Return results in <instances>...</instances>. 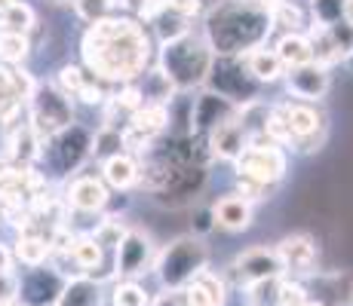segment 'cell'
<instances>
[{"label": "cell", "instance_id": "6da1fadb", "mask_svg": "<svg viewBox=\"0 0 353 306\" xmlns=\"http://www.w3.org/2000/svg\"><path fill=\"white\" fill-rule=\"evenodd\" d=\"M83 52L86 71L96 80H114V83H132L145 74V65L151 58V43L141 25L132 19H101L90 25L83 34Z\"/></svg>", "mask_w": 353, "mask_h": 306}, {"label": "cell", "instance_id": "7a4b0ae2", "mask_svg": "<svg viewBox=\"0 0 353 306\" xmlns=\"http://www.w3.org/2000/svg\"><path fill=\"white\" fill-rule=\"evenodd\" d=\"M270 12L252 0H228L206 19V43L215 56H243L270 34Z\"/></svg>", "mask_w": 353, "mask_h": 306}, {"label": "cell", "instance_id": "3957f363", "mask_svg": "<svg viewBox=\"0 0 353 306\" xmlns=\"http://www.w3.org/2000/svg\"><path fill=\"white\" fill-rule=\"evenodd\" d=\"M212 58H215V52L206 40L194 37V34H185V37L172 40V43H163L160 71L166 74L172 86L191 89V86L206 83Z\"/></svg>", "mask_w": 353, "mask_h": 306}, {"label": "cell", "instance_id": "277c9868", "mask_svg": "<svg viewBox=\"0 0 353 306\" xmlns=\"http://www.w3.org/2000/svg\"><path fill=\"white\" fill-rule=\"evenodd\" d=\"M206 263H209L206 245L194 239V236H179L157 257V276L166 288H185L200 270H206Z\"/></svg>", "mask_w": 353, "mask_h": 306}, {"label": "cell", "instance_id": "5b68a950", "mask_svg": "<svg viewBox=\"0 0 353 306\" xmlns=\"http://www.w3.org/2000/svg\"><path fill=\"white\" fill-rule=\"evenodd\" d=\"M234 162L240 178H252L258 184H268V187H274L276 181L286 178V168H289L286 151L276 141H270L264 132L249 135V144L243 147V153Z\"/></svg>", "mask_w": 353, "mask_h": 306}, {"label": "cell", "instance_id": "8992f818", "mask_svg": "<svg viewBox=\"0 0 353 306\" xmlns=\"http://www.w3.org/2000/svg\"><path fill=\"white\" fill-rule=\"evenodd\" d=\"M209 89L221 98L234 101V105H249V101H258V80L246 71L240 56H215L212 67H209L206 77Z\"/></svg>", "mask_w": 353, "mask_h": 306}, {"label": "cell", "instance_id": "52a82bcc", "mask_svg": "<svg viewBox=\"0 0 353 306\" xmlns=\"http://www.w3.org/2000/svg\"><path fill=\"white\" fill-rule=\"evenodd\" d=\"M31 122L34 132L59 135L74 122L71 95H65L59 86H37L31 95Z\"/></svg>", "mask_w": 353, "mask_h": 306}, {"label": "cell", "instance_id": "ba28073f", "mask_svg": "<svg viewBox=\"0 0 353 306\" xmlns=\"http://www.w3.org/2000/svg\"><path fill=\"white\" fill-rule=\"evenodd\" d=\"M230 273H234L236 285L240 288H249L255 282H264V278H276L283 276V263L276 257V248H268V245H252V248L240 251L230 263Z\"/></svg>", "mask_w": 353, "mask_h": 306}, {"label": "cell", "instance_id": "9c48e42d", "mask_svg": "<svg viewBox=\"0 0 353 306\" xmlns=\"http://www.w3.org/2000/svg\"><path fill=\"white\" fill-rule=\"evenodd\" d=\"M65 288V276L59 270L31 267L19 278V303L22 306H56Z\"/></svg>", "mask_w": 353, "mask_h": 306}, {"label": "cell", "instance_id": "30bf717a", "mask_svg": "<svg viewBox=\"0 0 353 306\" xmlns=\"http://www.w3.org/2000/svg\"><path fill=\"white\" fill-rule=\"evenodd\" d=\"M276 257L283 263V273L292 276H310L320 257V245L310 233H289L276 245Z\"/></svg>", "mask_w": 353, "mask_h": 306}, {"label": "cell", "instance_id": "8fae6325", "mask_svg": "<svg viewBox=\"0 0 353 306\" xmlns=\"http://www.w3.org/2000/svg\"><path fill=\"white\" fill-rule=\"evenodd\" d=\"M230 117H236L234 101L221 98L212 89L203 92L200 98H194V107H191V135H212Z\"/></svg>", "mask_w": 353, "mask_h": 306}, {"label": "cell", "instance_id": "7c38bea8", "mask_svg": "<svg viewBox=\"0 0 353 306\" xmlns=\"http://www.w3.org/2000/svg\"><path fill=\"white\" fill-rule=\"evenodd\" d=\"M151 263H154L151 239H148L141 230H126L123 239L117 245V261H114L117 273L123 278H132V276L145 273V267H151Z\"/></svg>", "mask_w": 353, "mask_h": 306}, {"label": "cell", "instance_id": "4fadbf2b", "mask_svg": "<svg viewBox=\"0 0 353 306\" xmlns=\"http://www.w3.org/2000/svg\"><path fill=\"white\" fill-rule=\"evenodd\" d=\"M329 86H332L329 71H325L323 65H316V61H310V65H301V67H292V71L286 74V89H289V95H295L298 101H307V105H314V101L325 98Z\"/></svg>", "mask_w": 353, "mask_h": 306}, {"label": "cell", "instance_id": "5bb4252c", "mask_svg": "<svg viewBox=\"0 0 353 306\" xmlns=\"http://www.w3.org/2000/svg\"><path fill=\"white\" fill-rule=\"evenodd\" d=\"M92 151V135L86 132L83 126H68L62 132L56 135V153H59V166L65 168V172H71V168H77L80 162L90 156Z\"/></svg>", "mask_w": 353, "mask_h": 306}, {"label": "cell", "instance_id": "9a60e30c", "mask_svg": "<svg viewBox=\"0 0 353 306\" xmlns=\"http://www.w3.org/2000/svg\"><path fill=\"white\" fill-rule=\"evenodd\" d=\"M212 221L215 227L228 230V233H243V230L252 227V202H246L236 193L221 196L212 206Z\"/></svg>", "mask_w": 353, "mask_h": 306}, {"label": "cell", "instance_id": "2e32d148", "mask_svg": "<svg viewBox=\"0 0 353 306\" xmlns=\"http://www.w3.org/2000/svg\"><path fill=\"white\" fill-rule=\"evenodd\" d=\"M246 144H249V132L240 122V117H230L228 122H221V126L209 135L212 156H221V160H236Z\"/></svg>", "mask_w": 353, "mask_h": 306}, {"label": "cell", "instance_id": "e0dca14e", "mask_svg": "<svg viewBox=\"0 0 353 306\" xmlns=\"http://www.w3.org/2000/svg\"><path fill=\"white\" fill-rule=\"evenodd\" d=\"M68 202L77 212H101L108 206V187L99 178H92V175L74 178V184L68 187Z\"/></svg>", "mask_w": 353, "mask_h": 306}, {"label": "cell", "instance_id": "ac0fdd59", "mask_svg": "<svg viewBox=\"0 0 353 306\" xmlns=\"http://www.w3.org/2000/svg\"><path fill=\"white\" fill-rule=\"evenodd\" d=\"M280 107H283V117H286V122H289L292 141L314 138V135L325 126L323 113L316 111L314 105H307V101H298V105H280Z\"/></svg>", "mask_w": 353, "mask_h": 306}, {"label": "cell", "instance_id": "d6986e66", "mask_svg": "<svg viewBox=\"0 0 353 306\" xmlns=\"http://www.w3.org/2000/svg\"><path fill=\"white\" fill-rule=\"evenodd\" d=\"M243 65L252 74L258 83H276L280 77H286V67H283L280 56L274 50H264V46H255V50L243 52Z\"/></svg>", "mask_w": 353, "mask_h": 306}, {"label": "cell", "instance_id": "ffe728a7", "mask_svg": "<svg viewBox=\"0 0 353 306\" xmlns=\"http://www.w3.org/2000/svg\"><path fill=\"white\" fill-rule=\"evenodd\" d=\"M276 56H280L283 67L292 71V67H301V65H310L314 61V43H310L307 34L301 31H289L280 37V43H276Z\"/></svg>", "mask_w": 353, "mask_h": 306}, {"label": "cell", "instance_id": "44dd1931", "mask_svg": "<svg viewBox=\"0 0 353 306\" xmlns=\"http://www.w3.org/2000/svg\"><path fill=\"white\" fill-rule=\"evenodd\" d=\"M56 306H101L99 282L96 278H86V276H77V278H71V282H65Z\"/></svg>", "mask_w": 353, "mask_h": 306}, {"label": "cell", "instance_id": "7402d4cb", "mask_svg": "<svg viewBox=\"0 0 353 306\" xmlns=\"http://www.w3.org/2000/svg\"><path fill=\"white\" fill-rule=\"evenodd\" d=\"M101 172H105V181L111 184V187H117V190H129L135 181L141 178V172H139V166H135V160H132V156H126V153L108 156L105 166H101Z\"/></svg>", "mask_w": 353, "mask_h": 306}, {"label": "cell", "instance_id": "603a6c76", "mask_svg": "<svg viewBox=\"0 0 353 306\" xmlns=\"http://www.w3.org/2000/svg\"><path fill=\"white\" fill-rule=\"evenodd\" d=\"M50 254H52V242L43 239V236H37V233H22L16 242V248H12V257L22 261L25 267H43Z\"/></svg>", "mask_w": 353, "mask_h": 306}, {"label": "cell", "instance_id": "cb8c5ba5", "mask_svg": "<svg viewBox=\"0 0 353 306\" xmlns=\"http://www.w3.org/2000/svg\"><path fill=\"white\" fill-rule=\"evenodd\" d=\"M68 254L74 257V263H77L80 273H92V270H99L101 257H105V248L99 245L96 236H80V239L71 242Z\"/></svg>", "mask_w": 353, "mask_h": 306}, {"label": "cell", "instance_id": "d4e9b609", "mask_svg": "<svg viewBox=\"0 0 353 306\" xmlns=\"http://www.w3.org/2000/svg\"><path fill=\"white\" fill-rule=\"evenodd\" d=\"M154 25H157L160 43H172V40L191 34V31H188V19L179 16V12H172V10H163L160 16H154Z\"/></svg>", "mask_w": 353, "mask_h": 306}, {"label": "cell", "instance_id": "484cf974", "mask_svg": "<svg viewBox=\"0 0 353 306\" xmlns=\"http://www.w3.org/2000/svg\"><path fill=\"white\" fill-rule=\"evenodd\" d=\"M280 278L283 276L264 278V282H255V285H249V288H243L246 291V303L249 306H276V297H280Z\"/></svg>", "mask_w": 353, "mask_h": 306}, {"label": "cell", "instance_id": "4316f807", "mask_svg": "<svg viewBox=\"0 0 353 306\" xmlns=\"http://www.w3.org/2000/svg\"><path fill=\"white\" fill-rule=\"evenodd\" d=\"M28 37L25 34H12V31H3L0 34V58L10 61V65H19V61L28 58Z\"/></svg>", "mask_w": 353, "mask_h": 306}, {"label": "cell", "instance_id": "83f0119b", "mask_svg": "<svg viewBox=\"0 0 353 306\" xmlns=\"http://www.w3.org/2000/svg\"><path fill=\"white\" fill-rule=\"evenodd\" d=\"M111 303L114 306H151V294H148L139 282L126 278V282H120L117 288H114Z\"/></svg>", "mask_w": 353, "mask_h": 306}, {"label": "cell", "instance_id": "f1b7e54d", "mask_svg": "<svg viewBox=\"0 0 353 306\" xmlns=\"http://www.w3.org/2000/svg\"><path fill=\"white\" fill-rule=\"evenodd\" d=\"M3 16V28L6 31H12V34H25V31H31L34 28V10L28 3H12L6 12H0Z\"/></svg>", "mask_w": 353, "mask_h": 306}, {"label": "cell", "instance_id": "f546056e", "mask_svg": "<svg viewBox=\"0 0 353 306\" xmlns=\"http://www.w3.org/2000/svg\"><path fill=\"white\" fill-rule=\"evenodd\" d=\"M270 25H280V28H286V34L289 31H298L304 25V16H301V10H298L295 3H274L270 6Z\"/></svg>", "mask_w": 353, "mask_h": 306}, {"label": "cell", "instance_id": "4dcf8cb0", "mask_svg": "<svg viewBox=\"0 0 353 306\" xmlns=\"http://www.w3.org/2000/svg\"><path fill=\"white\" fill-rule=\"evenodd\" d=\"M74 10H77V16L83 19L86 25H96L101 19L111 16L114 0H74Z\"/></svg>", "mask_w": 353, "mask_h": 306}, {"label": "cell", "instance_id": "1f68e13d", "mask_svg": "<svg viewBox=\"0 0 353 306\" xmlns=\"http://www.w3.org/2000/svg\"><path fill=\"white\" fill-rule=\"evenodd\" d=\"M314 19L316 25L329 28V25L344 19V0H314Z\"/></svg>", "mask_w": 353, "mask_h": 306}, {"label": "cell", "instance_id": "d6a6232c", "mask_svg": "<svg viewBox=\"0 0 353 306\" xmlns=\"http://www.w3.org/2000/svg\"><path fill=\"white\" fill-rule=\"evenodd\" d=\"M86 77H90V74H86L83 67H77V65H65L62 71H59V89H62L65 95H77V92H80V86L86 83Z\"/></svg>", "mask_w": 353, "mask_h": 306}, {"label": "cell", "instance_id": "836d02e7", "mask_svg": "<svg viewBox=\"0 0 353 306\" xmlns=\"http://www.w3.org/2000/svg\"><path fill=\"white\" fill-rule=\"evenodd\" d=\"M185 303L188 306H221L212 297V291H209L206 285L200 282V278H191V282L185 285Z\"/></svg>", "mask_w": 353, "mask_h": 306}, {"label": "cell", "instance_id": "e575fe53", "mask_svg": "<svg viewBox=\"0 0 353 306\" xmlns=\"http://www.w3.org/2000/svg\"><path fill=\"white\" fill-rule=\"evenodd\" d=\"M151 306H188L185 303V288H166L157 297H151Z\"/></svg>", "mask_w": 353, "mask_h": 306}, {"label": "cell", "instance_id": "d590c367", "mask_svg": "<svg viewBox=\"0 0 353 306\" xmlns=\"http://www.w3.org/2000/svg\"><path fill=\"white\" fill-rule=\"evenodd\" d=\"M166 10L179 12V16H185V19H194L196 12L203 10V3L200 0H166Z\"/></svg>", "mask_w": 353, "mask_h": 306}, {"label": "cell", "instance_id": "8d00e7d4", "mask_svg": "<svg viewBox=\"0 0 353 306\" xmlns=\"http://www.w3.org/2000/svg\"><path fill=\"white\" fill-rule=\"evenodd\" d=\"M19 297V278L12 273H0V303L16 300Z\"/></svg>", "mask_w": 353, "mask_h": 306}, {"label": "cell", "instance_id": "74e56055", "mask_svg": "<svg viewBox=\"0 0 353 306\" xmlns=\"http://www.w3.org/2000/svg\"><path fill=\"white\" fill-rule=\"evenodd\" d=\"M0 273H12V251L0 245Z\"/></svg>", "mask_w": 353, "mask_h": 306}, {"label": "cell", "instance_id": "f35d334b", "mask_svg": "<svg viewBox=\"0 0 353 306\" xmlns=\"http://www.w3.org/2000/svg\"><path fill=\"white\" fill-rule=\"evenodd\" d=\"M344 22L353 25V0H344Z\"/></svg>", "mask_w": 353, "mask_h": 306}, {"label": "cell", "instance_id": "ab89813d", "mask_svg": "<svg viewBox=\"0 0 353 306\" xmlns=\"http://www.w3.org/2000/svg\"><path fill=\"white\" fill-rule=\"evenodd\" d=\"M252 3H258V6H264V10H270L274 3H280V0H252Z\"/></svg>", "mask_w": 353, "mask_h": 306}, {"label": "cell", "instance_id": "60d3db41", "mask_svg": "<svg viewBox=\"0 0 353 306\" xmlns=\"http://www.w3.org/2000/svg\"><path fill=\"white\" fill-rule=\"evenodd\" d=\"M12 3H16V0H0V12H6V10H10V6Z\"/></svg>", "mask_w": 353, "mask_h": 306}, {"label": "cell", "instance_id": "b9f144b4", "mask_svg": "<svg viewBox=\"0 0 353 306\" xmlns=\"http://www.w3.org/2000/svg\"><path fill=\"white\" fill-rule=\"evenodd\" d=\"M0 306H22V303H19V297H16V300H6V303H0Z\"/></svg>", "mask_w": 353, "mask_h": 306}]
</instances>
